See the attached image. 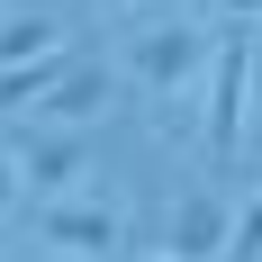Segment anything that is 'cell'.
<instances>
[{
	"label": "cell",
	"instance_id": "1",
	"mask_svg": "<svg viewBox=\"0 0 262 262\" xmlns=\"http://www.w3.org/2000/svg\"><path fill=\"white\" fill-rule=\"evenodd\" d=\"M208 54H217V27L172 18V27H154V36H136V81H145L154 100H181L190 81L208 73Z\"/></svg>",
	"mask_w": 262,
	"mask_h": 262
},
{
	"label": "cell",
	"instance_id": "2",
	"mask_svg": "<svg viewBox=\"0 0 262 262\" xmlns=\"http://www.w3.org/2000/svg\"><path fill=\"white\" fill-rule=\"evenodd\" d=\"M244 100H253V46L217 36V54H208V154L217 163H235V145H244Z\"/></svg>",
	"mask_w": 262,
	"mask_h": 262
},
{
	"label": "cell",
	"instance_id": "3",
	"mask_svg": "<svg viewBox=\"0 0 262 262\" xmlns=\"http://www.w3.org/2000/svg\"><path fill=\"white\" fill-rule=\"evenodd\" d=\"M36 235L54 244V253H91V262H108V253H127V217L118 208H100V199H36Z\"/></svg>",
	"mask_w": 262,
	"mask_h": 262
},
{
	"label": "cell",
	"instance_id": "4",
	"mask_svg": "<svg viewBox=\"0 0 262 262\" xmlns=\"http://www.w3.org/2000/svg\"><path fill=\"white\" fill-rule=\"evenodd\" d=\"M18 190H36V199H54V190H73L81 172H91V136L81 127H36V136H18Z\"/></svg>",
	"mask_w": 262,
	"mask_h": 262
},
{
	"label": "cell",
	"instance_id": "5",
	"mask_svg": "<svg viewBox=\"0 0 262 262\" xmlns=\"http://www.w3.org/2000/svg\"><path fill=\"white\" fill-rule=\"evenodd\" d=\"M226 217H235V208H226L217 190H190L181 208H172L163 253H172V262H217V253H226Z\"/></svg>",
	"mask_w": 262,
	"mask_h": 262
},
{
	"label": "cell",
	"instance_id": "6",
	"mask_svg": "<svg viewBox=\"0 0 262 262\" xmlns=\"http://www.w3.org/2000/svg\"><path fill=\"white\" fill-rule=\"evenodd\" d=\"M100 108H108V63H63L54 91L36 100V118H54V127H91Z\"/></svg>",
	"mask_w": 262,
	"mask_h": 262
},
{
	"label": "cell",
	"instance_id": "7",
	"mask_svg": "<svg viewBox=\"0 0 262 262\" xmlns=\"http://www.w3.org/2000/svg\"><path fill=\"white\" fill-rule=\"evenodd\" d=\"M63 63H73L63 46H46V54H27V63H0V108H27V100H46Z\"/></svg>",
	"mask_w": 262,
	"mask_h": 262
},
{
	"label": "cell",
	"instance_id": "8",
	"mask_svg": "<svg viewBox=\"0 0 262 262\" xmlns=\"http://www.w3.org/2000/svg\"><path fill=\"white\" fill-rule=\"evenodd\" d=\"M46 46H63V27H46V18H0V63H27V54H46Z\"/></svg>",
	"mask_w": 262,
	"mask_h": 262
},
{
	"label": "cell",
	"instance_id": "9",
	"mask_svg": "<svg viewBox=\"0 0 262 262\" xmlns=\"http://www.w3.org/2000/svg\"><path fill=\"white\" fill-rule=\"evenodd\" d=\"M217 262H262V199L226 217V253H217Z\"/></svg>",
	"mask_w": 262,
	"mask_h": 262
},
{
	"label": "cell",
	"instance_id": "10",
	"mask_svg": "<svg viewBox=\"0 0 262 262\" xmlns=\"http://www.w3.org/2000/svg\"><path fill=\"white\" fill-rule=\"evenodd\" d=\"M9 208H18V163L0 154V217H9Z\"/></svg>",
	"mask_w": 262,
	"mask_h": 262
},
{
	"label": "cell",
	"instance_id": "11",
	"mask_svg": "<svg viewBox=\"0 0 262 262\" xmlns=\"http://www.w3.org/2000/svg\"><path fill=\"white\" fill-rule=\"evenodd\" d=\"M208 9H226V18H262V0H208Z\"/></svg>",
	"mask_w": 262,
	"mask_h": 262
},
{
	"label": "cell",
	"instance_id": "12",
	"mask_svg": "<svg viewBox=\"0 0 262 262\" xmlns=\"http://www.w3.org/2000/svg\"><path fill=\"white\" fill-rule=\"evenodd\" d=\"M100 9H127V0H100Z\"/></svg>",
	"mask_w": 262,
	"mask_h": 262
}]
</instances>
